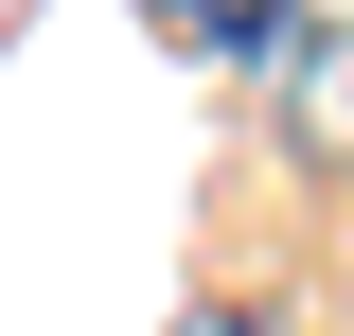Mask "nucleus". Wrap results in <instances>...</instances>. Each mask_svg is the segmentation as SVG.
<instances>
[{
	"mask_svg": "<svg viewBox=\"0 0 354 336\" xmlns=\"http://www.w3.org/2000/svg\"><path fill=\"white\" fill-rule=\"evenodd\" d=\"M177 53H213V71H266V53L301 36V0H142Z\"/></svg>",
	"mask_w": 354,
	"mask_h": 336,
	"instance_id": "obj_1",
	"label": "nucleus"
},
{
	"mask_svg": "<svg viewBox=\"0 0 354 336\" xmlns=\"http://www.w3.org/2000/svg\"><path fill=\"white\" fill-rule=\"evenodd\" d=\"M177 336H266V319H248V301H195V319H177Z\"/></svg>",
	"mask_w": 354,
	"mask_h": 336,
	"instance_id": "obj_2",
	"label": "nucleus"
}]
</instances>
